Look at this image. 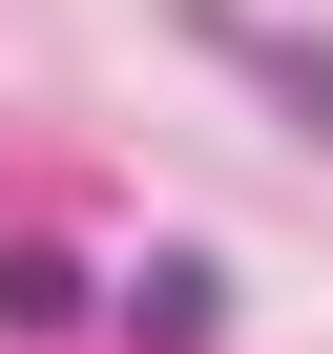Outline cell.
Here are the masks:
<instances>
[{
    "instance_id": "6da1fadb",
    "label": "cell",
    "mask_w": 333,
    "mask_h": 354,
    "mask_svg": "<svg viewBox=\"0 0 333 354\" xmlns=\"http://www.w3.org/2000/svg\"><path fill=\"white\" fill-rule=\"evenodd\" d=\"M125 333H146V354H209V333H229V271H209V250H146Z\"/></svg>"
},
{
    "instance_id": "7a4b0ae2",
    "label": "cell",
    "mask_w": 333,
    "mask_h": 354,
    "mask_svg": "<svg viewBox=\"0 0 333 354\" xmlns=\"http://www.w3.org/2000/svg\"><path fill=\"white\" fill-rule=\"evenodd\" d=\"M0 333H84V271L63 250H0Z\"/></svg>"
}]
</instances>
